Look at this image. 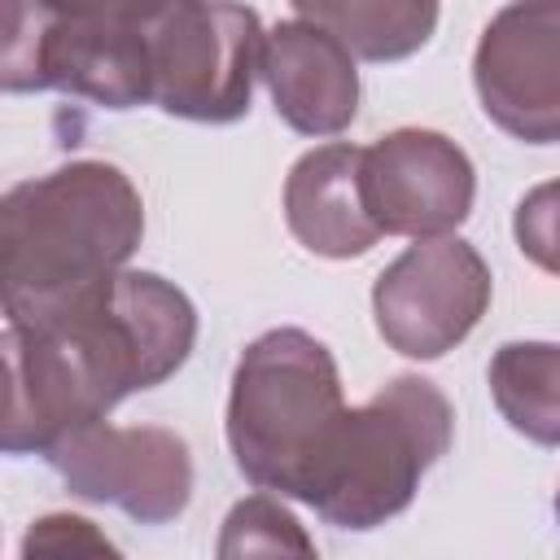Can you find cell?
I'll list each match as a JSON object with an SVG mask.
<instances>
[{"label": "cell", "instance_id": "19", "mask_svg": "<svg viewBox=\"0 0 560 560\" xmlns=\"http://www.w3.org/2000/svg\"><path fill=\"white\" fill-rule=\"evenodd\" d=\"M516 241L525 254L538 258V267H556L551 258V188H538L529 201H521V214H516Z\"/></svg>", "mask_w": 560, "mask_h": 560}, {"label": "cell", "instance_id": "14", "mask_svg": "<svg viewBox=\"0 0 560 560\" xmlns=\"http://www.w3.org/2000/svg\"><path fill=\"white\" fill-rule=\"evenodd\" d=\"M359 61H407L438 31L442 0H289Z\"/></svg>", "mask_w": 560, "mask_h": 560}, {"label": "cell", "instance_id": "10", "mask_svg": "<svg viewBox=\"0 0 560 560\" xmlns=\"http://www.w3.org/2000/svg\"><path fill=\"white\" fill-rule=\"evenodd\" d=\"M258 79L267 83L276 114L298 136H341L359 114L354 57L302 18L262 31Z\"/></svg>", "mask_w": 560, "mask_h": 560}, {"label": "cell", "instance_id": "7", "mask_svg": "<svg viewBox=\"0 0 560 560\" xmlns=\"http://www.w3.org/2000/svg\"><path fill=\"white\" fill-rule=\"evenodd\" d=\"M44 459L57 468L70 494L118 508L136 525H166L192 499L188 442L162 424L118 429L92 420L66 433Z\"/></svg>", "mask_w": 560, "mask_h": 560}, {"label": "cell", "instance_id": "4", "mask_svg": "<svg viewBox=\"0 0 560 560\" xmlns=\"http://www.w3.org/2000/svg\"><path fill=\"white\" fill-rule=\"evenodd\" d=\"M39 332L61 341L92 407L109 416L127 394L153 389L184 368L197 341V311L162 276L122 267L88 311Z\"/></svg>", "mask_w": 560, "mask_h": 560}, {"label": "cell", "instance_id": "17", "mask_svg": "<svg viewBox=\"0 0 560 560\" xmlns=\"http://www.w3.org/2000/svg\"><path fill=\"white\" fill-rule=\"evenodd\" d=\"M315 556V542L306 538V529L298 525V516L271 499V490L241 499L228 521H223V538H219V556Z\"/></svg>", "mask_w": 560, "mask_h": 560}, {"label": "cell", "instance_id": "18", "mask_svg": "<svg viewBox=\"0 0 560 560\" xmlns=\"http://www.w3.org/2000/svg\"><path fill=\"white\" fill-rule=\"evenodd\" d=\"M22 556H114V542L92 521L52 512L26 529Z\"/></svg>", "mask_w": 560, "mask_h": 560}, {"label": "cell", "instance_id": "15", "mask_svg": "<svg viewBox=\"0 0 560 560\" xmlns=\"http://www.w3.org/2000/svg\"><path fill=\"white\" fill-rule=\"evenodd\" d=\"M490 394L503 420L538 446L560 438V350L551 341H508L490 359Z\"/></svg>", "mask_w": 560, "mask_h": 560}, {"label": "cell", "instance_id": "8", "mask_svg": "<svg viewBox=\"0 0 560 560\" xmlns=\"http://www.w3.org/2000/svg\"><path fill=\"white\" fill-rule=\"evenodd\" d=\"M472 83L494 127L529 144H551L560 136V4H503L481 31Z\"/></svg>", "mask_w": 560, "mask_h": 560}, {"label": "cell", "instance_id": "13", "mask_svg": "<svg viewBox=\"0 0 560 560\" xmlns=\"http://www.w3.org/2000/svg\"><path fill=\"white\" fill-rule=\"evenodd\" d=\"M44 83L105 109L149 105V57L140 39V18L136 22L57 18L44 57Z\"/></svg>", "mask_w": 560, "mask_h": 560}, {"label": "cell", "instance_id": "2", "mask_svg": "<svg viewBox=\"0 0 560 560\" xmlns=\"http://www.w3.org/2000/svg\"><path fill=\"white\" fill-rule=\"evenodd\" d=\"M341 416L337 363L311 332L271 328L241 350L228 394V446L258 490L315 503Z\"/></svg>", "mask_w": 560, "mask_h": 560}, {"label": "cell", "instance_id": "5", "mask_svg": "<svg viewBox=\"0 0 560 560\" xmlns=\"http://www.w3.org/2000/svg\"><path fill=\"white\" fill-rule=\"evenodd\" d=\"M149 57V105L188 122H236L249 114L262 26L236 0H158L140 18Z\"/></svg>", "mask_w": 560, "mask_h": 560}, {"label": "cell", "instance_id": "6", "mask_svg": "<svg viewBox=\"0 0 560 560\" xmlns=\"http://www.w3.org/2000/svg\"><path fill=\"white\" fill-rule=\"evenodd\" d=\"M490 306V267L459 236H416L372 284L376 332L407 359H442Z\"/></svg>", "mask_w": 560, "mask_h": 560}, {"label": "cell", "instance_id": "12", "mask_svg": "<svg viewBox=\"0 0 560 560\" xmlns=\"http://www.w3.org/2000/svg\"><path fill=\"white\" fill-rule=\"evenodd\" d=\"M284 219L302 249L319 258H359L381 241L363 201V144H319L284 179Z\"/></svg>", "mask_w": 560, "mask_h": 560}, {"label": "cell", "instance_id": "16", "mask_svg": "<svg viewBox=\"0 0 560 560\" xmlns=\"http://www.w3.org/2000/svg\"><path fill=\"white\" fill-rule=\"evenodd\" d=\"M48 0H0V92H44L48 35L57 26Z\"/></svg>", "mask_w": 560, "mask_h": 560}, {"label": "cell", "instance_id": "3", "mask_svg": "<svg viewBox=\"0 0 560 560\" xmlns=\"http://www.w3.org/2000/svg\"><path fill=\"white\" fill-rule=\"evenodd\" d=\"M455 411L424 376H394L368 402L346 407L315 512L337 529H376L411 508L420 477L451 451Z\"/></svg>", "mask_w": 560, "mask_h": 560}, {"label": "cell", "instance_id": "11", "mask_svg": "<svg viewBox=\"0 0 560 560\" xmlns=\"http://www.w3.org/2000/svg\"><path fill=\"white\" fill-rule=\"evenodd\" d=\"M92 420L61 346L9 324L0 332V455H48Z\"/></svg>", "mask_w": 560, "mask_h": 560}, {"label": "cell", "instance_id": "1", "mask_svg": "<svg viewBox=\"0 0 560 560\" xmlns=\"http://www.w3.org/2000/svg\"><path fill=\"white\" fill-rule=\"evenodd\" d=\"M144 236L136 184L96 158L0 192V311L18 328H57L88 311Z\"/></svg>", "mask_w": 560, "mask_h": 560}, {"label": "cell", "instance_id": "20", "mask_svg": "<svg viewBox=\"0 0 560 560\" xmlns=\"http://www.w3.org/2000/svg\"><path fill=\"white\" fill-rule=\"evenodd\" d=\"M48 4L61 18H79V22H136L158 0H48Z\"/></svg>", "mask_w": 560, "mask_h": 560}, {"label": "cell", "instance_id": "9", "mask_svg": "<svg viewBox=\"0 0 560 560\" xmlns=\"http://www.w3.org/2000/svg\"><path fill=\"white\" fill-rule=\"evenodd\" d=\"M477 197L468 153L442 131L402 127L363 149V201L381 236H446Z\"/></svg>", "mask_w": 560, "mask_h": 560}]
</instances>
